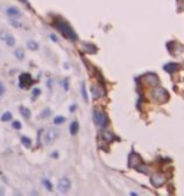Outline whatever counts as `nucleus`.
<instances>
[{
  "label": "nucleus",
  "mask_w": 184,
  "mask_h": 196,
  "mask_svg": "<svg viewBox=\"0 0 184 196\" xmlns=\"http://www.w3.org/2000/svg\"><path fill=\"white\" fill-rule=\"evenodd\" d=\"M30 84H32L30 74H26V72L20 74V76H19V87L22 88V89H26V88L30 87Z\"/></svg>",
  "instance_id": "5"
},
{
  "label": "nucleus",
  "mask_w": 184,
  "mask_h": 196,
  "mask_svg": "<svg viewBox=\"0 0 184 196\" xmlns=\"http://www.w3.org/2000/svg\"><path fill=\"white\" fill-rule=\"evenodd\" d=\"M76 107H78L76 104H72V105L69 107V113H73V111H76Z\"/></svg>",
  "instance_id": "32"
},
{
  "label": "nucleus",
  "mask_w": 184,
  "mask_h": 196,
  "mask_svg": "<svg viewBox=\"0 0 184 196\" xmlns=\"http://www.w3.org/2000/svg\"><path fill=\"white\" fill-rule=\"evenodd\" d=\"M142 166H144V167H141V163H140L137 167H134V169H135L137 172H140V173H145V174L151 173V172H150V169H148V167H145V164H142Z\"/></svg>",
  "instance_id": "20"
},
{
  "label": "nucleus",
  "mask_w": 184,
  "mask_h": 196,
  "mask_svg": "<svg viewBox=\"0 0 184 196\" xmlns=\"http://www.w3.org/2000/svg\"><path fill=\"white\" fill-rule=\"evenodd\" d=\"M94 123L98 125V127H102V128H105L107 125H108V115L104 113L102 110L99 108H95L94 110Z\"/></svg>",
  "instance_id": "3"
},
{
  "label": "nucleus",
  "mask_w": 184,
  "mask_h": 196,
  "mask_svg": "<svg viewBox=\"0 0 184 196\" xmlns=\"http://www.w3.org/2000/svg\"><path fill=\"white\" fill-rule=\"evenodd\" d=\"M180 69V65L179 64H175V62H168L164 65V71H167V74H174L175 71H179Z\"/></svg>",
  "instance_id": "12"
},
{
  "label": "nucleus",
  "mask_w": 184,
  "mask_h": 196,
  "mask_svg": "<svg viewBox=\"0 0 184 196\" xmlns=\"http://www.w3.org/2000/svg\"><path fill=\"white\" fill-rule=\"evenodd\" d=\"M19 111H20V114H22L25 118H30V111H29V108L20 105V107H19Z\"/></svg>",
  "instance_id": "16"
},
{
  "label": "nucleus",
  "mask_w": 184,
  "mask_h": 196,
  "mask_svg": "<svg viewBox=\"0 0 184 196\" xmlns=\"http://www.w3.org/2000/svg\"><path fill=\"white\" fill-rule=\"evenodd\" d=\"M0 120L5 121V123H6V121H12V120H13V115H12L10 111H6V113H3V114H2Z\"/></svg>",
  "instance_id": "17"
},
{
  "label": "nucleus",
  "mask_w": 184,
  "mask_h": 196,
  "mask_svg": "<svg viewBox=\"0 0 184 196\" xmlns=\"http://www.w3.org/2000/svg\"><path fill=\"white\" fill-rule=\"evenodd\" d=\"M6 15L9 16V19H20V17H22V12L19 10L17 7L12 6V7H7V9H6Z\"/></svg>",
  "instance_id": "8"
},
{
  "label": "nucleus",
  "mask_w": 184,
  "mask_h": 196,
  "mask_svg": "<svg viewBox=\"0 0 184 196\" xmlns=\"http://www.w3.org/2000/svg\"><path fill=\"white\" fill-rule=\"evenodd\" d=\"M65 117H62V115H58V117H55L53 118V124H56V125H59V124H63L65 123Z\"/></svg>",
  "instance_id": "23"
},
{
  "label": "nucleus",
  "mask_w": 184,
  "mask_h": 196,
  "mask_svg": "<svg viewBox=\"0 0 184 196\" xmlns=\"http://www.w3.org/2000/svg\"><path fill=\"white\" fill-rule=\"evenodd\" d=\"M20 142H22V144H23L25 147H26V149H30V147H32V140H30L29 137L23 136L22 138H20Z\"/></svg>",
  "instance_id": "18"
},
{
  "label": "nucleus",
  "mask_w": 184,
  "mask_h": 196,
  "mask_svg": "<svg viewBox=\"0 0 184 196\" xmlns=\"http://www.w3.org/2000/svg\"><path fill=\"white\" fill-rule=\"evenodd\" d=\"M10 23H12V25H13V26H15V27H20V26H22V25H20V23H19V22H16L15 19H10Z\"/></svg>",
  "instance_id": "30"
},
{
  "label": "nucleus",
  "mask_w": 184,
  "mask_h": 196,
  "mask_svg": "<svg viewBox=\"0 0 184 196\" xmlns=\"http://www.w3.org/2000/svg\"><path fill=\"white\" fill-rule=\"evenodd\" d=\"M0 38H2V40H3L7 46H15V44H16L13 35H10V33L6 32V30H2V32H0Z\"/></svg>",
  "instance_id": "7"
},
{
  "label": "nucleus",
  "mask_w": 184,
  "mask_h": 196,
  "mask_svg": "<svg viewBox=\"0 0 184 196\" xmlns=\"http://www.w3.org/2000/svg\"><path fill=\"white\" fill-rule=\"evenodd\" d=\"M49 115H50V110H49V108H45L43 111L40 113V115H39V118H40V120H43V118L49 117Z\"/></svg>",
  "instance_id": "25"
},
{
  "label": "nucleus",
  "mask_w": 184,
  "mask_h": 196,
  "mask_svg": "<svg viewBox=\"0 0 184 196\" xmlns=\"http://www.w3.org/2000/svg\"><path fill=\"white\" fill-rule=\"evenodd\" d=\"M91 91H92V97L94 98H101V97H104V94H105V91L102 89L101 85H92Z\"/></svg>",
  "instance_id": "11"
},
{
  "label": "nucleus",
  "mask_w": 184,
  "mask_h": 196,
  "mask_svg": "<svg viewBox=\"0 0 184 196\" xmlns=\"http://www.w3.org/2000/svg\"><path fill=\"white\" fill-rule=\"evenodd\" d=\"M49 38L52 39V40H53L55 44H56V42H58V38H56V35H52V33H50V36H49Z\"/></svg>",
  "instance_id": "33"
},
{
  "label": "nucleus",
  "mask_w": 184,
  "mask_h": 196,
  "mask_svg": "<svg viewBox=\"0 0 184 196\" xmlns=\"http://www.w3.org/2000/svg\"><path fill=\"white\" fill-rule=\"evenodd\" d=\"M12 127H13L15 130H20V128H22V123H20V121H13V123H12Z\"/></svg>",
  "instance_id": "28"
},
{
  "label": "nucleus",
  "mask_w": 184,
  "mask_h": 196,
  "mask_svg": "<svg viewBox=\"0 0 184 196\" xmlns=\"http://www.w3.org/2000/svg\"><path fill=\"white\" fill-rule=\"evenodd\" d=\"M58 136H59L58 130L46 131V134H45V143H46V144H50L52 142H55V140L58 138Z\"/></svg>",
  "instance_id": "9"
},
{
  "label": "nucleus",
  "mask_w": 184,
  "mask_h": 196,
  "mask_svg": "<svg viewBox=\"0 0 184 196\" xmlns=\"http://www.w3.org/2000/svg\"><path fill=\"white\" fill-rule=\"evenodd\" d=\"M70 186H72V183H70V180L68 179V177H62V179L58 182V192L59 193H68V192L70 191Z\"/></svg>",
  "instance_id": "4"
},
{
  "label": "nucleus",
  "mask_w": 184,
  "mask_h": 196,
  "mask_svg": "<svg viewBox=\"0 0 184 196\" xmlns=\"http://www.w3.org/2000/svg\"><path fill=\"white\" fill-rule=\"evenodd\" d=\"M78 131H79V123L78 121H72L69 125V133L72 134V136H75V134H78Z\"/></svg>",
  "instance_id": "15"
},
{
  "label": "nucleus",
  "mask_w": 184,
  "mask_h": 196,
  "mask_svg": "<svg viewBox=\"0 0 184 196\" xmlns=\"http://www.w3.org/2000/svg\"><path fill=\"white\" fill-rule=\"evenodd\" d=\"M53 26L59 30L62 35H63V38H66L70 42H75L78 40V35L75 33V30L72 29V27L65 22V20H62V19H55L53 20Z\"/></svg>",
  "instance_id": "1"
},
{
  "label": "nucleus",
  "mask_w": 184,
  "mask_h": 196,
  "mask_svg": "<svg viewBox=\"0 0 184 196\" xmlns=\"http://www.w3.org/2000/svg\"><path fill=\"white\" fill-rule=\"evenodd\" d=\"M39 95H40V89H39V88H33V91H32V100L33 101H35Z\"/></svg>",
  "instance_id": "27"
},
{
  "label": "nucleus",
  "mask_w": 184,
  "mask_h": 196,
  "mask_svg": "<svg viewBox=\"0 0 184 196\" xmlns=\"http://www.w3.org/2000/svg\"><path fill=\"white\" fill-rule=\"evenodd\" d=\"M46 84H48V89H52V87H53V81H52L50 78L48 79V82H46Z\"/></svg>",
  "instance_id": "31"
},
{
  "label": "nucleus",
  "mask_w": 184,
  "mask_h": 196,
  "mask_svg": "<svg viewBox=\"0 0 184 196\" xmlns=\"http://www.w3.org/2000/svg\"><path fill=\"white\" fill-rule=\"evenodd\" d=\"M151 97L155 103L164 104V103H167L168 101V97H170V95H168L167 89H164V88H161V87H155V88H152Z\"/></svg>",
  "instance_id": "2"
},
{
  "label": "nucleus",
  "mask_w": 184,
  "mask_h": 196,
  "mask_svg": "<svg viewBox=\"0 0 184 196\" xmlns=\"http://www.w3.org/2000/svg\"><path fill=\"white\" fill-rule=\"evenodd\" d=\"M102 138L105 140V142H114V140H118V137L115 136L112 131H109V130H104L102 131Z\"/></svg>",
  "instance_id": "13"
},
{
  "label": "nucleus",
  "mask_w": 184,
  "mask_h": 196,
  "mask_svg": "<svg viewBox=\"0 0 184 196\" xmlns=\"http://www.w3.org/2000/svg\"><path fill=\"white\" fill-rule=\"evenodd\" d=\"M164 183H165V176L164 174L155 173L151 176V185L154 187H161V186H164Z\"/></svg>",
  "instance_id": "6"
},
{
  "label": "nucleus",
  "mask_w": 184,
  "mask_h": 196,
  "mask_svg": "<svg viewBox=\"0 0 184 196\" xmlns=\"http://www.w3.org/2000/svg\"><path fill=\"white\" fill-rule=\"evenodd\" d=\"M50 156H52L53 159H58V157H59V153H58V152H53L52 154H50Z\"/></svg>",
  "instance_id": "35"
},
{
  "label": "nucleus",
  "mask_w": 184,
  "mask_h": 196,
  "mask_svg": "<svg viewBox=\"0 0 184 196\" xmlns=\"http://www.w3.org/2000/svg\"><path fill=\"white\" fill-rule=\"evenodd\" d=\"M42 183H43V185L46 186V189H48L49 192H52V189H53V186H52V183L49 182V179H42Z\"/></svg>",
  "instance_id": "26"
},
{
  "label": "nucleus",
  "mask_w": 184,
  "mask_h": 196,
  "mask_svg": "<svg viewBox=\"0 0 184 196\" xmlns=\"http://www.w3.org/2000/svg\"><path fill=\"white\" fill-rule=\"evenodd\" d=\"M5 94V87H3V84L0 82V95H3Z\"/></svg>",
  "instance_id": "34"
},
{
  "label": "nucleus",
  "mask_w": 184,
  "mask_h": 196,
  "mask_svg": "<svg viewBox=\"0 0 184 196\" xmlns=\"http://www.w3.org/2000/svg\"><path fill=\"white\" fill-rule=\"evenodd\" d=\"M20 2H22V3H25L26 6H29V5H27V2H26V0H20Z\"/></svg>",
  "instance_id": "36"
},
{
  "label": "nucleus",
  "mask_w": 184,
  "mask_h": 196,
  "mask_svg": "<svg viewBox=\"0 0 184 196\" xmlns=\"http://www.w3.org/2000/svg\"><path fill=\"white\" fill-rule=\"evenodd\" d=\"M128 163H130V167H137V166H138V164L141 163L140 154H137V153H131Z\"/></svg>",
  "instance_id": "10"
},
{
  "label": "nucleus",
  "mask_w": 184,
  "mask_h": 196,
  "mask_svg": "<svg viewBox=\"0 0 184 196\" xmlns=\"http://www.w3.org/2000/svg\"><path fill=\"white\" fill-rule=\"evenodd\" d=\"M26 46H27L29 49H30V51H38V49H39L38 42H35V40H27Z\"/></svg>",
  "instance_id": "19"
},
{
  "label": "nucleus",
  "mask_w": 184,
  "mask_h": 196,
  "mask_svg": "<svg viewBox=\"0 0 184 196\" xmlns=\"http://www.w3.org/2000/svg\"><path fill=\"white\" fill-rule=\"evenodd\" d=\"M144 79L147 81V84H148V85H152V87L158 85V78H157V75H154V74H147Z\"/></svg>",
  "instance_id": "14"
},
{
  "label": "nucleus",
  "mask_w": 184,
  "mask_h": 196,
  "mask_svg": "<svg viewBox=\"0 0 184 196\" xmlns=\"http://www.w3.org/2000/svg\"><path fill=\"white\" fill-rule=\"evenodd\" d=\"M15 56H16L19 61H22L23 58H25V52H23L22 49L19 48V49H16V51H15Z\"/></svg>",
  "instance_id": "24"
},
{
  "label": "nucleus",
  "mask_w": 184,
  "mask_h": 196,
  "mask_svg": "<svg viewBox=\"0 0 184 196\" xmlns=\"http://www.w3.org/2000/svg\"><path fill=\"white\" fill-rule=\"evenodd\" d=\"M81 94L83 101H88V93H87V88H85V82H81Z\"/></svg>",
  "instance_id": "22"
},
{
  "label": "nucleus",
  "mask_w": 184,
  "mask_h": 196,
  "mask_svg": "<svg viewBox=\"0 0 184 196\" xmlns=\"http://www.w3.org/2000/svg\"><path fill=\"white\" fill-rule=\"evenodd\" d=\"M62 87L65 88V91H68V89H69V81H68V79H63V81H62Z\"/></svg>",
  "instance_id": "29"
},
{
  "label": "nucleus",
  "mask_w": 184,
  "mask_h": 196,
  "mask_svg": "<svg viewBox=\"0 0 184 196\" xmlns=\"http://www.w3.org/2000/svg\"><path fill=\"white\" fill-rule=\"evenodd\" d=\"M83 48H85V51H87V52H89V54H95V52H97V46H95V45L85 44V45H83Z\"/></svg>",
  "instance_id": "21"
},
{
  "label": "nucleus",
  "mask_w": 184,
  "mask_h": 196,
  "mask_svg": "<svg viewBox=\"0 0 184 196\" xmlns=\"http://www.w3.org/2000/svg\"><path fill=\"white\" fill-rule=\"evenodd\" d=\"M0 195H3V192H2V191H0Z\"/></svg>",
  "instance_id": "37"
}]
</instances>
